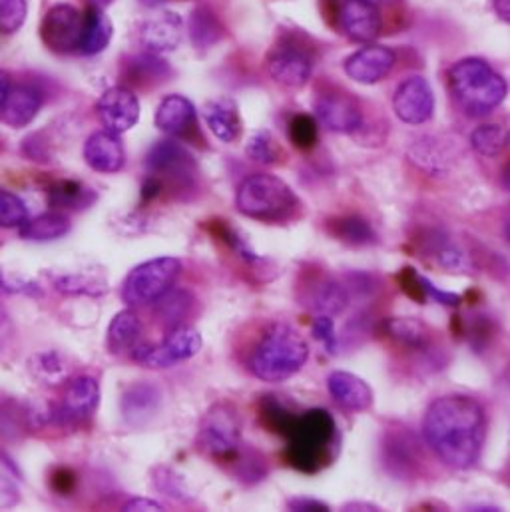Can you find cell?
I'll list each match as a JSON object with an SVG mask.
<instances>
[{"label":"cell","mask_w":510,"mask_h":512,"mask_svg":"<svg viewBox=\"0 0 510 512\" xmlns=\"http://www.w3.org/2000/svg\"><path fill=\"white\" fill-rule=\"evenodd\" d=\"M423 433L441 463L457 471L471 469L479 461L485 443V409L467 395L439 397L425 413Z\"/></svg>","instance_id":"obj_1"},{"label":"cell","mask_w":510,"mask_h":512,"mask_svg":"<svg viewBox=\"0 0 510 512\" xmlns=\"http://www.w3.org/2000/svg\"><path fill=\"white\" fill-rule=\"evenodd\" d=\"M307 359L309 345L303 335L287 323H273L255 345L250 369L265 383H281L299 373Z\"/></svg>","instance_id":"obj_2"},{"label":"cell","mask_w":510,"mask_h":512,"mask_svg":"<svg viewBox=\"0 0 510 512\" xmlns=\"http://www.w3.org/2000/svg\"><path fill=\"white\" fill-rule=\"evenodd\" d=\"M449 84L457 104L469 116H485L507 98V80L485 60L465 58L449 70Z\"/></svg>","instance_id":"obj_3"},{"label":"cell","mask_w":510,"mask_h":512,"mask_svg":"<svg viewBox=\"0 0 510 512\" xmlns=\"http://www.w3.org/2000/svg\"><path fill=\"white\" fill-rule=\"evenodd\" d=\"M335 419L325 409H309L297 415L287 431L289 463L305 473H315L329 461L335 441Z\"/></svg>","instance_id":"obj_4"},{"label":"cell","mask_w":510,"mask_h":512,"mask_svg":"<svg viewBox=\"0 0 510 512\" xmlns=\"http://www.w3.org/2000/svg\"><path fill=\"white\" fill-rule=\"evenodd\" d=\"M240 214L259 222H283L295 212L297 198L293 190L277 176L254 174L246 178L236 194Z\"/></svg>","instance_id":"obj_5"},{"label":"cell","mask_w":510,"mask_h":512,"mask_svg":"<svg viewBox=\"0 0 510 512\" xmlns=\"http://www.w3.org/2000/svg\"><path fill=\"white\" fill-rule=\"evenodd\" d=\"M242 441V419L238 409L228 403L220 401L208 409L200 423L198 433V447L212 459L228 461L238 455Z\"/></svg>","instance_id":"obj_6"},{"label":"cell","mask_w":510,"mask_h":512,"mask_svg":"<svg viewBox=\"0 0 510 512\" xmlns=\"http://www.w3.org/2000/svg\"><path fill=\"white\" fill-rule=\"evenodd\" d=\"M182 263L176 257H156L136 265L122 283V299L128 307L152 305L166 293L180 275Z\"/></svg>","instance_id":"obj_7"},{"label":"cell","mask_w":510,"mask_h":512,"mask_svg":"<svg viewBox=\"0 0 510 512\" xmlns=\"http://www.w3.org/2000/svg\"><path fill=\"white\" fill-rule=\"evenodd\" d=\"M202 349V335L188 325L172 327L160 345L138 343L130 357L148 369H168L192 359Z\"/></svg>","instance_id":"obj_8"},{"label":"cell","mask_w":510,"mask_h":512,"mask_svg":"<svg viewBox=\"0 0 510 512\" xmlns=\"http://www.w3.org/2000/svg\"><path fill=\"white\" fill-rule=\"evenodd\" d=\"M84 14L72 4H54L42 20L40 36L56 54H78Z\"/></svg>","instance_id":"obj_9"},{"label":"cell","mask_w":510,"mask_h":512,"mask_svg":"<svg viewBox=\"0 0 510 512\" xmlns=\"http://www.w3.org/2000/svg\"><path fill=\"white\" fill-rule=\"evenodd\" d=\"M100 401V387L94 377L80 375L68 381L60 403L48 413L50 419L62 425H78L88 421Z\"/></svg>","instance_id":"obj_10"},{"label":"cell","mask_w":510,"mask_h":512,"mask_svg":"<svg viewBox=\"0 0 510 512\" xmlns=\"http://www.w3.org/2000/svg\"><path fill=\"white\" fill-rule=\"evenodd\" d=\"M393 110L405 124L419 126L429 122L435 112V94L429 82L421 76H411L399 84L393 96Z\"/></svg>","instance_id":"obj_11"},{"label":"cell","mask_w":510,"mask_h":512,"mask_svg":"<svg viewBox=\"0 0 510 512\" xmlns=\"http://www.w3.org/2000/svg\"><path fill=\"white\" fill-rule=\"evenodd\" d=\"M96 112L102 126L108 132L124 134L136 126L140 118V102L130 88L114 86L100 96L96 104Z\"/></svg>","instance_id":"obj_12"},{"label":"cell","mask_w":510,"mask_h":512,"mask_svg":"<svg viewBox=\"0 0 510 512\" xmlns=\"http://www.w3.org/2000/svg\"><path fill=\"white\" fill-rule=\"evenodd\" d=\"M267 70L281 86H303L313 72V60L305 50L295 44H283L269 54Z\"/></svg>","instance_id":"obj_13"},{"label":"cell","mask_w":510,"mask_h":512,"mask_svg":"<svg viewBox=\"0 0 510 512\" xmlns=\"http://www.w3.org/2000/svg\"><path fill=\"white\" fill-rule=\"evenodd\" d=\"M395 60L397 56L391 48L371 44L357 50L345 60V72L351 80L359 84H375L393 70Z\"/></svg>","instance_id":"obj_14"},{"label":"cell","mask_w":510,"mask_h":512,"mask_svg":"<svg viewBox=\"0 0 510 512\" xmlns=\"http://www.w3.org/2000/svg\"><path fill=\"white\" fill-rule=\"evenodd\" d=\"M315 114L327 130L339 132V134H351L359 130L363 122V114L357 102L337 92L319 96L315 102Z\"/></svg>","instance_id":"obj_15"},{"label":"cell","mask_w":510,"mask_h":512,"mask_svg":"<svg viewBox=\"0 0 510 512\" xmlns=\"http://www.w3.org/2000/svg\"><path fill=\"white\" fill-rule=\"evenodd\" d=\"M84 160L86 164L100 174H116L124 168V146L118 134L102 130L94 132L84 144Z\"/></svg>","instance_id":"obj_16"},{"label":"cell","mask_w":510,"mask_h":512,"mask_svg":"<svg viewBox=\"0 0 510 512\" xmlns=\"http://www.w3.org/2000/svg\"><path fill=\"white\" fill-rule=\"evenodd\" d=\"M339 24L355 42H373L381 34V14L377 6L363 0H347L339 12Z\"/></svg>","instance_id":"obj_17"},{"label":"cell","mask_w":510,"mask_h":512,"mask_svg":"<svg viewBox=\"0 0 510 512\" xmlns=\"http://www.w3.org/2000/svg\"><path fill=\"white\" fill-rule=\"evenodd\" d=\"M331 399L345 411H367L373 405L371 387L357 375L347 371H335L327 379Z\"/></svg>","instance_id":"obj_18"},{"label":"cell","mask_w":510,"mask_h":512,"mask_svg":"<svg viewBox=\"0 0 510 512\" xmlns=\"http://www.w3.org/2000/svg\"><path fill=\"white\" fill-rule=\"evenodd\" d=\"M40 106L42 96L34 86L12 84L0 110V120L10 128H24L36 118Z\"/></svg>","instance_id":"obj_19"},{"label":"cell","mask_w":510,"mask_h":512,"mask_svg":"<svg viewBox=\"0 0 510 512\" xmlns=\"http://www.w3.org/2000/svg\"><path fill=\"white\" fill-rule=\"evenodd\" d=\"M184 26L178 14L162 12L142 24L140 38L150 52H170L180 46Z\"/></svg>","instance_id":"obj_20"},{"label":"cell","mask_w":510,"mask_h":512,"mask_svg":"<svg viewBox=\"0 0 510 512\" xmlns=\"http://www.w3.org/2000/svg\"><path fill=\"white\" fill-rule=\"evenodd\" d=\"M192 166H194V158L190 156V152L172 140L158 142L148 152V158H146V168L154 176H164V178L188 176L192 172Z\"/></svg>","instance_id":"obj_21"},{"label":"cell","mask_w":510,"mask_h":512,"mask_svg":"<svg viewBox=\"0 0 510 512\" xmlns=\"http://www.w3.org/2000/svg\"><path fill=\"white\" fill-rule=\"evenodd\" d=\"M204 118H206V124L210 128V132L226 144L236 142L242 134L240 110H238V104L232 98L210 100L204 106Z\"/></svg>","instance_id":"obj_22"},{"label":"cell","mask_w":510,"mask_h":512,"mask_svg":"<svg viewBox=\"0 0 510 512\" xmlns=\"http://www.w3.org/2000/svg\"><path fill=\"white\" fill-rule=\"evenodd\" d=\"M154 120L162 132H166L170 136H182L194 126L196 108L186 96L172 94L162 100V104L156 110Z\"/></svg>","instance_id":"obj_23"},{"label":"cell","mask_w":510,"mask_h":512,"mask_svg":"<svg viewBox=\"0 0 510 512\" xmlns=\"http://www.w3.org/2000/svg\"><path fill=\"white\" fill-rule=\"evenodd\" d=\"M112 32H114V28H112L110 18L102 12L100 6L92 4L84 12V24H82L78 54H82V56L100 54L110 44Z\"/></svg>","instance_id":"obj_24"},{"label":"cell","mask_w":510,"mask_h":512,"mask_svg":"<svg viewBox=\"0 0 510 512\" xmlns=\"http://www.w3.org/2000/svg\"><path fill=\"white\" fill-rule=\"evenodd\" d=\"M140 333L142 321L138 313L132 307H128L120 311L108 325V349L114 355H130L134 347L140 343Z\"/></svg>","instance_id":"obj_25"},{"label":"cell","mask_w":510,"mask_h":512,"mask_svg":"<svg viewBox=\"0 0 510 512\" xmlns=\"http://www.w3.org/2000/svg\"><path fill=\"white\" fill-rule=\"evenodd\" d=\"M70 232V220L62 212H46L20 226V236L28 242H54Z\"/></svg>","instance_id":"obj_26"},{"label":"cell","mask_w":510,"mask_h":512,"mask_svg":"<svg viewBox=\"0 0 510 512\" xmlns=\"http://www.w3.org/2000/svg\"><path fill=\"white\" fill-rule=\"evenodd\" d=\"M94 200L96 194L88 186L74 180H60L48 188V204L56 210L78 212L92 206Z\"/></svg>","instance_id":"obj_27"},{"label":"cell","mask_w":510,"mask_h":512,"mask_svg":"<svg viewBox=\"0 0 510 512\" xmlns=\"http://www.w3.org/2000/svg\"><path fill=\"white\" fill-rule=\"evenodd\" d=\"M307 305L317 313V315H337L347 307V293L341 285L335 281H319V285L311 287L307 295Z\"/></svg>","instance_id":"obj_28"},{"label":"cell","mask_w":510,"mask_h":512,"mask_svg":"<svg viewBox=\"0 0 510 512\" xmlns=\"http://www.w3.org/2000/svg\"><path fill=\"white\" fill-rule=\"evenodd\" d=\"M192 301L194 297L184 291V289H176L172 291V287L162 293L154 303H156V317L158 321H162L166 327H178L176 323L180 319H184L192 307Z\"/></svg>","instance_id":"obj_29"},{"label":"cell","mask_w":510,"mask_h":512,"mask_svg":"<svg viewBox=\"0 0 510 512\" xmlns=\"http://www.w3.org/2000/svg\"><path fill=\"white\" fill-rule=\"evenodd\" d=\"M387 333L407 345V347H415V349H421L427 345L429 341V329L425 327L423 321L419 319H411V317H397V319H389L387 325H385Z\"/></svg>","instance_id":"obj_30"},{"label":"cell","mask_w":510,"mask_h":512,"mask_svg":"<svg viewBox=\"0 0 510 512\" xmlns=\"http://www.w3.org/2000/svg\"><path fill=\"white\" fill-rule=\"evenodd\" d=\"M471 144L481 156L495 158L505 152L509 144V132L499 124H483L473 132Z\"/></svg>","instance_id":"obj_31"},{"label":"cell","mask_w":510,"mask_h":512,"mask_svg":"<svg viewBox=\"0 0 510 512\" xmlns=\"http://www.w3.org/2000/svg\"><path fill=\"white\" fill-rule=\"evenodd\" d=\"M333 234L351 246H367L375 242V232L371 226L361 218H339L333 222Z\"/></svg>","instance_id":"obj_32"},{"label":"cell","mask_w":510,"mask_h":512,"mask_svg":"<svg viewBox=\"0 0 510 512\" xmlns=\"http://www.w3.org/2000/svg\"><path fill=\"white\" fill-rule=\"evenodd\" d=\"M28 220L26 204L14 194L0 188V228L14 230Z\"/></svg>","instance_id":"obj_33"},{"label":"cell","mask_w":510,"mask_h":512,"mask_svg":"<svg viewBox=\"0 0 510 512\" xmlns=\"http://www.w3.org/2000/svg\"><path fill=\"white\" fill-rule=\"evenodd\" d=\"M54 287L68 295H102L106 293V283L88 275H62L54 279Z\"/></svg>","instance_id":"obj_34"},{"label":"cell","mask_w":510,"mask_h":512,"mask_svg":"<svg viewBox=\"0 0 510 512\" xmlns=\"http://www.w3.org/2000/svg\"><path fill=\"white\" fill-rule=\"evenodd\" d=\"M261 417L267 423V427L275 433L287 435V431L291 429L293 421L297 415H293L285 405H281L277 399L267 397V401L261 407Z\"/></svg>","instance_id":"obj_35"},{"label":"cell","mask_w":510,"mask_h":512,"mask_svg":"<svg viewBox=\"0 0 510 512\" xmlns=\"http://www.w3.org/2000/svg\"><path fill=\"white\" fill-rule=\"evenodd\" d=\"M289 138L295 148L311 150L317 144V122L307 114H297L289 124Z\"/></svg>","instance_id":"obj_36"},{"label":"cell","mask_w":510,"mask_h":512,"mask_svg":"<svg viewBox=\"0 0 510 512\" xmlns=\"http://www.w3.org/2000/svg\"><path fill=\"white\" fill-rule=\"evenodd\" d=\"M28 16L26 0H0V32L12 34L22 28Z\"/></svg>","instance_id":"obj_37"},{"label":"cell","mask_w":510,"mask_h":512,"mask_svg":"<svg viewBox=\"0 0 510 512\" xmlns=\"http://www.w3.org/2000/svg\"><path fill=\"white\" fill-rule=\"evenodd\" d=\"M32 371L36 373L38 379L48 381L50 385H56L66 377V367L56 353L36 355L32 361Z\"/></svg>","instance_id":"obj_38"},{"label":"cell","mask_w":510,"mask_h":512,"mask_svg":"<svg viewBox=\"0 0 510 512\" xmlns=\"http://www.w3.org/2000/svg\"><path fill=\"white\" fill-rule=\"evenodd\" d=\"M246 154H248L250 160H254L257 164H273L279 156V148L267 132H259L248 142Z\"/></svg>","instance_id":"obj_39"},{"label":"cell","mask_w":510,"mask_h":512,"mask_svg":"<svg viewBox=\"0 0 510 512\" xmlns=\"http://www.w3.org/2000/svg\"><path fill=\"white\" fill-rule=\"evenodd\" d=\"M220 24L218 20L204 8L196 10L194 12V20H192V34L196 38V42H204V44H210L212 40H218L220 38Z\"/></svg>","instance_id":"obj_40"},{"label":"cell","mask_w":510,"mask_h":512,"mask_svg":"<svg viewBox=\"0 0 510 512\" xmlns=\"http://www.w3.org/2000/svg\"><path fill=\"white\" fill-rule=\"evenodd\" d=\"M311 331L313 335L325 345V349L329 353L337 351V337H335V325L333 319L329 315H317L311 323Z\"/></svg>","instance_id":"obj_41"},{"label":"cell","mask_w":510,"mask_h":512,"mask_svg":"<svg viewBox=\"0 0 510 512\" xmlns=\"http://www.w3.org/2000/svg\"><path fill=\"white\" fill-rule=\"evenodd\" d=\"M437 261L445 267V269H451V271H457V273H463L467 271L471 265H469V259L467 256L457 248V246H447L443 244L437 252H435Z\"/></svg>","instance_id":"obj_42"},{"label":"cell","mask_w":510,"mask_h":512,"mask_svg":"<svg viewBox=\"0 0 510 512\" xmlns=\"http://www.w3.org/2000/svg\"><path fill=\"white\" fill-rule=\"evenodd\" d=\"M419 285H421V291H423L425 297H431V299H435V301L441 303V305H453V307H455V305L461 303V297H459V295L439 289L433 281H429V279L423 277V275H419Z\"/></svg>","instance_id":"obj_43"},{"label":"cell","mask_w":510,"mask_h":512,"mask_svg":"<svg viewBox=\"0 0 510 512\" xmlns=\"http://www.w3.org/2000/svg\"><path fill=\"white\" fill-rule=\"evenodd\" d=\"M18 503V489L6 473L0 471V509H10Z\"/></svg>","instance_id":"obj_44"},{"label":"cell","mask_w":510,"mask_h":512,"mask_svg":"<svg viewBox=\"0 0 510 512\" xmlns=\"http://www.w3.org/2000/svg\"><path fill=\"white\" fill-rule=\"evenodd\" d=\"M287 507L291 511H329V507L321 501H315V499H293L287 503Z\"/></svg>","instance_id":"obj_45"},{"label":"cell","mask_w":510,"mask_h":512,"mask_svg":"<svg viewBox=\"0 0 510 512\" xmlns=\"http://www.w3.org/2000/svg\"><path fill=\"white\" fill-rule=\"evenodd\" d=\"M124 511L140 512V511H166L160 503L156 501H150V499H132L130 503H126Z\"/></svg>","instance_id":"obj_46"},{"label":"cell","mask_w":510,"mask_h":512,"mask_svg":"<svg viewBox=\"0 0 510 512\" xmlns=\"http://www.w3.org/2000/svg\"><path fill=\"white\" fill-rule=\"evenodd\" d=\"M52 485L58 493H68L74 487V475L70 471H58L52 479Z\"/></svg>","instance_id":"obj_47"},{"label":"cell","mask_w":510,"mask_h":512,"mask_svg":"<svg viewBox=\"0 0 510 512\" xmlns=\"http://www.w3.org/2000/svg\"><path fill=\"white\" fill-rule=\"evenodd\" d=\"M10 88H12V78H10V74L4 72V70H0V110H2V106H4V100H6L8 92H10Z\"/></svg>","instance_id":"obj_48"},{"label":"cell","mask_w":510,"mask_h":512,"mask_svg":"<svg viewBox=\"0 0 510 512\" xmlns=\"http://www.w3.org/2000/svg\"><path fill=\"white\" fill-rule=\"evenodd\" d=\"M493 6H495V12L499 14V18H501L503 22H509L510 0H493Z\"/></svg>","instance_id":"obj_49"},{"label":"cell","mask_w":510,"mask_h":512,"mask_svg":"<svg viewBox=\"0 0 510 512\" xmlns=\"http://www.w3.org/2000/svg\"><path fill=\"white\" fill-rule=\"evenodd\" d=\"M349 509H373V511H377V507H373V505H349Z\"/></svg>","instance_id":"obj_50"},{"label":"cell","mask_w":510,"mask_h":512,"mask_svg":"<svg viewBox=\"0 0 510 512\" xmlns=\"http://www.w3.org/2000/svg\"><path fill=\"white\" fill-rule=\"evenodd\" d=\"M94 6H106V4H110L112 0H90Z\"/></svg>","instance_id":"obj_51"},{"label":"cell","mask_w":510,"mask_h":512,"mask_svg":"<svg viewBox=\"0 0 510 512\" xmlns=\"http://www.w3.org/2000/svg\"><path fill=\"white\" fill-rule=\"evenodd\" d=\"M363 2H369V4H373V6H379V4H383V2H389V0H363Z\"/></svg>","instance_id":"obj_52"}]
</instances>
